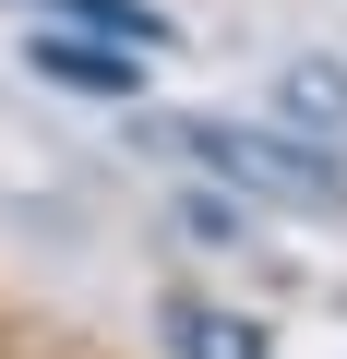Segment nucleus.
<instances>
[{
	"instance_id": "f257e3e1",
	"label": "nucleus",
	"mask_w": 347,
	"mask_h": 359,
	"mask_svg": "<svg viewBox=\"0 0 347 359\" xmlns=\"http://www.w3.org/2000/svg\"><path fill=\"white\" fill-rule=\"evenodd\" d=\"M144 144L192 156V168L216 180V192H240V204L347 216V156H323V144H299V132H252V120H204V108H168V120H144Z\"/></svg>"
},
{
	"instance_id": "f03ea898",
	"label": "nucleus",
	"mask_w": 347,
	"mask_h": 359,
	"mask_svg": "<svg viewBox=\"0 0 347 359\" xmlns=\"http://www.w3.org/2000/svg\"><path fill=\"white\" fill-rule=\"evenodd\" d=\"M48 84H72V96H108V108H144V48H120V36H84V25H36V48H25Z\"/></svg>"
},
{
	"instance_id": "7ed1b4c3",
	"label": "nucleus",
	"mask_w": 347,
	"mask_h": 359,
	"mask_svg": "<svg viewBox=\"0 0 347 359\" xmlns=\"http://www.w3.org/2000/svg\"><path fill=\"white\" fill-rule=\"evenodd\" d=\"M156 335H168V359H275V335H264L252 311H216V299H192V287L156 299Z\"/></svg>"
},
{
	"instance_id": "20e7f679",
	"label": "nucleus",
	"mask_w": 347,
	"mask_h": 359,
	"mask_svg": "<svg viewBox=\"0 0 347 359\" xmlns=\"http://www.w3.org/2000/svg\"><path fill=\"white\" fill-rule=\"evenodd\" d=\"M275 120H287L299 144L347 156V72H335V60H287V72H275Z\"/></svg>"
},
{
	"instance_id": "39448f33",
	"label": "nucleus",
	"mask_w": 347,
	"mask_h": 359,
	"mask_svg": "<svg viewBox=\"0 0 347 359\" xmlns=\"http://www.w3.org/2000/svg\"><path fill=\"white\" fill-rule=\"evenodd\" d=\"M36 25H84V36H120V48H168V13L156 0H25Z\"/></svg>"
},
{
	"instance_id": "423d86ee",
	"label": "nucleus",
	"mask_w": 347,
	"mask_h": 359,
	"mask_svg": "<svg viewBox=\"0 0 347 359\" xmlns=\"http://www.w3.org/2000/svg\"><path fill=\"white\" fill-rule=\"evenodd\" d=\"M180 216H192V240H240V204H228V192H192Z\"/></svg>"
}]
</instances>
